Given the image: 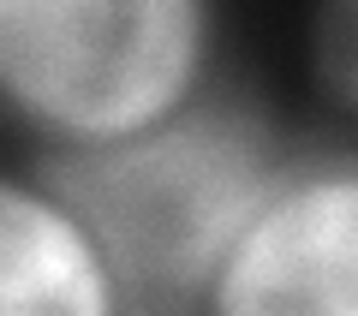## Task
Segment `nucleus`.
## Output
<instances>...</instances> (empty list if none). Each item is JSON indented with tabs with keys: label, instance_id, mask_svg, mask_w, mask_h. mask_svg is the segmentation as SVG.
<instances>
[{
	"label": "nucleus",
	"instance_id": "f257e3e1",
	"mask_svg": "<svg viewBox=\"0 0 358 316\" xmlns=\"http://www.w3.org/2000/svg\"><path fill=\"white\" fill-rule=\"evenodd\" d=\"M287 150L281 126L239 89L209 84L185 108L108 143L42 150L36 167L78 209L126 316L203 310L227 251Z\"/></svg>",
	"mask_w": 358,
	"mask_h": 316
},
{
	"label": "nucleus",
	"instance_id": "f03ea898",
	"mask_svg": "<svg viewBox=\"0 0 358 316\" xmlns=\"http://www.w3.org/2000/svg\"><path fill=\"white\" fill-rule=\"evenodd\" d=\"M215 0H0V114L42 150L108 143L215 84Z\"/></svg>",
	"mask_w": 358,
	"mask_h": 316
},
{
	"label": "nucleus",
	"instance_id": "7ed1b4c3",
	"mask_svg": "<svg viewBox=\"0 0 358 316\" xmlns=\"http://www.w3.org/2000/svg\"><path fill=\"white\" fill-rule=\"evenodd\" d=\"M203 310L358 316V143L287 150Z\"/></svg>",
	"mask_w": 358,
	"mask_h": 316
},
{
	"label": "nucleus",
	"instance_id": "20e7f679",
	"mask_svg": "<svg viewBox=\"0 0 358 316\" xmlns=\"http://www.w3.org/2000/svg\"><path fill=\"white\" fill-rule=\"evenodd\" d=\"M0 316H126L90 227L42 167H0Z\"/></svg>",
	"mask_w": 358,
	"mask_h": 316
},
{
	"label": "nucleus",
	"instance_id": "39448f33",
	"mask_svg": "<svg viewBox=\"0 0 358 316\" xmlns=\"http://www.w3.org/2000/svg\"><path fill=\"white\" fill-rule=\"evenodd\" d=\"M305 72L322 108L358 126V0H310Z\"/></svg>",
	"mask_w": 358,
	"mask_h": 316
}]
</instances>
